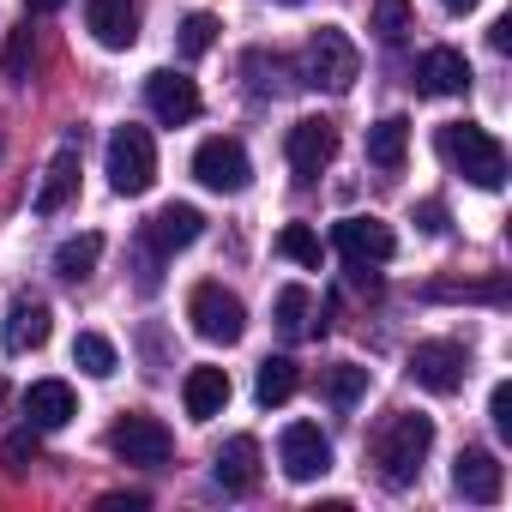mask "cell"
Instances as JSON below:
<instances>
[{
	"label": "cell",
	"mask_w": 512,
	"mask_h": 512,
	"mask_svg": "<svg viewBox=\"0 0 512 512\" xmlns=\"http://www.w3.org/2000/svg\"><path fill=\"white\" fill-rule=\"evenodd\" d=\"M434 151H440L446 169H458L470 187H482V193L506 187V145H500L488 127H476V121H446V127L434 133Z\"/></svg>",
	"instance_id": "6da1fadb"
},
{
	"label": "cell",
	"mask_w": 512,
	"mask_h": 512,
	"mask_svg": "<svg viewBox=\"0 0 512 512\" xmlns=\"http://www.w3.org/2000/svg\"><path fill=\"white\" fill-rule=\"evenodd\" d=\"M428 452H434V416H422V410H398V416H386V428L374 434V470H380L392 488H410V482L422 476Z\"/></svg>",
	"instance_id": "7a4b0ae2"
},
{
	"label": "cell",
	"mask_w": 512,
	"mask_h": 512,
	"mask_svg": "<svg viewBox=\"0 0 512 512\" xmlns=\"http://www.w3.org/2000/svg\"><path fill=\"white\" fill-rule=\"evenodd\" d=\"M302 79H308L314 91H332V97H344V91L362 79V49H356V43L338 31V25H320V31L308 37Z\"/></svg>",
	"instance_id": "3957f363"
},
{
	"label": "cell",
	"mask_w": 512,
	"mask_h": 512,
	"mask_svg": "<svg viewBox=\"0 0 512 512\" xmlns=\"http://www.w3.org/2000/svg\"><path fill=\"white\" fill-rule=\"evenodd\" d=\"M151 181H157V145H151V133L145 127H115L109 133V187L121 199H139V193H151Z\"/></svg>",
	"instance_id": "277c9868"
},
{
	"label": "cell",
	"mask_w": 512,
	"mask_h": 512,
	"mask_svg": "<svg viewBox=\"0 0 512 512\" xmlns=\"http://www.w3.org/2000/svg\"><path fill=\"white\" fill-rule=\"evenodd\" d=\"M187 320H193V332H199L205 344H241V332H247V308H241V296L223 290V284H199V290L187 296Z\"/></svg>",
	"instance_id": "5b68a950"
},
{
	"label": "cell",
	"mask_w": 512,
	"mask_h": 512,
	"mask_svg": "<svg viewBox=\"0 0 512 512\" xmlns=\"http://www.w3.org/2000/svg\"><path fill=\"white\" fill-rule=\"evenodd\" d=\"M404 374L422 386V392H458L464 386V374H470V350L464 344H452V338H428V344H416L410 356H404Z\"/></svg>",
	"instance_id": "8992f818"
},
{
	"label": "cell",
	"mask_w": 512,
	"mask_h": 512,
	"mask_svg": "<svg viewBox=\"0 0 512 512\" xmlns=\"http://www.w3.org/2000/svg\"><path fill=\"white\" fill-rule=\"evenodd\" d=\"M109 452L121 458V464H139V470H163L169 464V452H175V434L157 422V416H121L115 428H109Z\"/></svg>",
	"instance_id": "52a82bcc"
},
{
	"label": "cell",
	"mask_w": 512,
	"mask_h": 512,
	"mask_svg": "<svg viewBox=\"0 0 512 512\" xmlns=\"http://www.w3.org/2000/svg\"><path fill=\"white\" fill-rule=\"evenodd\" d=\"M193 175H199V187H211V193H241L247 181H253V163H247V151H241V139H205L199 151H193Z\"/></svg>",
	"instance_id": "ba28073f"
},
{
	"label": "cell",
	"mask_w": 512,
	"mask_h": 512,
	"mask_svg": "<svg viewBox=\"0 0 512 512\" xmlns=\"http://www.w3.org/2000/svg\"><path fill=\"white\" fill-rule=\"evenodd\" d=\"M278 464L290 482H320L332 470V440L320 434V422H290L278 440Z\"/></svg>",
	"instance_id": "9c48e42d"
},
{
	"label": "cell",
	"mask_w": 512,
	"mask_h": 512,
	"mask_svg": "<svg viewBox=\"0 0 512 512\" xmlns=\"http://www.w3.org/2000/svg\"><path fill=\"white\" fill-rule=\"evenodd\" d=\"M284 157H290L296 181H314V175L338 157V127L320 121V115H302V121L290 127V139H284Z\"/></svg>",
	"instance_id": "30bf717a"
},
{
	"label": "cell",
	"mask_w": 512,
	"mask_h": 512,
	"mask_svg": "<svg viewBox=\"0 0 512 512\" xmlns=\"http://www.w3.org/2000/svg\"><path fill=\"white\" fill-rule=\"evenodd\" d=\"M332 241H338V253L350 266H386L392 253H398V235H392V223H380V217H344L338 229H332Z\"/></svg>",
	"instance_id": "8fae6325"
},
{
	"label": "cell",
	"mask_w": 512,
	"mask_h": 512,
	"mask_svg": "<svg viewBox=\"0 0 512 512\" xmlns=\"http://www.w3.org/2000/svg\"><path fill=\"white\" fill-rule=\"evenodd\" d=\"M199 235H205V217H199V205H163V211L145 223V253H151V260H169V253L193 247Z\"/></svg>",
	"instance_id": "7c38bea8"
},
{
	"label": "cell",
	"mask_w": 512,
	"mask_h": 512,
	"mask_svg": "<svg viewBox=\"0 0 512 512\" xmlns=\"http://www.w3.org/2000/svg\"><path fill=\"white\" fill-rule=\"evenodd\" d=\"M79 133H67L61 145H55V157H49V169H43V187H37V199H31V211L37 217H55L67 199H73V187H79Z\"/></svg>",
	"instance_id": "4fadbf2b"
},
{
	"label": "cell",
	"mask_w": 512,
	"mask_h": 512,
	"mask_svg": "<svg viewBox=\"0 0 512 512\" xmlns=\"http://www.w3.org/2000/svg\"><path fill=\"white\" fill-rule=\"evenodd\" d=\"M145 103H151V115L163 121V127H187L193 115H199V91H193V79H181V73H151L145 79Z\"/></svg>",
	"instance_id": "5bb4252c"
},
{
	"label": "cell",
	"mask_w": 512,
	"mask_h": 512,
	"mask_svg": "<svg viewBox=\"0 0 512 512\" xmlns=\"http://www.w3.org/2000/svg\"><path fill=\"white\" fill-rule=\"evenodd\" d=\"M452 482H458V494H464V500L494 506V500H500V488H506V470H500V458H494V452L464 446V452H458V464H452Z\"/></svg>",
	"instance_id": "9a60e30c"
},
{
	"label": "cell",
	"mask_w": 512,
	"mask_h": 512,
	"mask_svg": "<svg viewBox=\"0 0 512 512\" xmlns=\"http://www.w3.org/2000/svg\"><path fill=\"white\" fill-rule=\"evenodd\" d=\"M85 25L103 49H133L139 43V0H85Z\"/></svg>",
	"instance_id": "2e32d148"
},
{
	"label": "cell",
	"mask_w": 512,
	"mask_h": 512,
	"mask_svg": "<svg viewBox=\"0 0 512 512\" xmlns=\"http://www.w3.org/2000/svg\"><path fill=\"white\" fill-rule=\"evenodd\" d=\"M49 332H55L49 302L19 296V302L7 308V332H0V344H7V356H25V350H43V344H49Z\"/></svg>",
	"instance_id": "e0dca14e"
},
{
	"label": "cell",
	"mask_w": 512,
	"mask_h": 512,
	"mask_svg": "<svg viewBox=\"0 0 512 512\" xmlns=\"http://www.w3.org/2000/svg\"><path fill=\"white\" fill-rule=\"evenodd\" d=\"M416 91L422 97H464L470 91V61L458 49H428L416 61Z\"/></svg>",
	"instance_id": "ac0fdd59"
},
{
	"label": "cell",
	"mask_w": 512,
	"mask_h": 512,
	"mask_svg": "<svg viewBox=\"0 0 512 512\" xmlns=\"http://www.w3.org/2000/svg\"><path fill=\"white\" fill-rule=\"evenodd\" d=\"M211 476H217V488L247 494L253 482H260V440H253V434H235V440L211 458Z\"/></svg>",
	"instance_id": "d6986e66"
},
{
	"label": "cell",
	"mask_w": 512,
	"mask_h": 512,
	"mask_svg": "<svg viewBox=\"0 0 512 512\" xmlns=\"http://www.w3.org/2000/svg\"><path fill=\"white\" fill-rule=\"evenodd\" d=\"M25 416H31V428H37V434L67 428V422L79 416V398H73V386H67V380H37V386L25 392Z\"/></svg>",
	"instance_id": "ffe728a7"
},
{
	"label": "cell",
	"mask_w": 512,
	"mask_h": 512,
	"mask_svg": "<svg viewBox=\"0 0 512 512\" xmlns=\"http://www.w3.org/2000/svg\"><path fill=\"white\" fill-rule=\"evenodd\" d=\"M181 404H187L193 422L223 416V404H229V374H223V368H193L187 386H181Z\"/></svg>",
	"instance_id": "44dd1931"
},
{
	"label": "cell",
	"mask_w": 512,
	"mask_h": 512,
	"mask_svg": "<svg viewBox=\"0 0 512 512\" xmlns=\"http://www.w3.org/2000/svg\"><path fill=\"white\" fill-rule=\"evenodd\" d=\"M97 260H103V235H97V229L67 235V241L55 247V278H61V284H85V278L97 272Z\"/></svg>",
	"instance_id": "7402d4cb"
},
{
	"label": "cell",
	"mask_w": 512,
	"mask_h": 512,
	"mask_svg": "<svg viewBox=\"0 0 512 512\" xmlns=\"http://www.w3.org/2000/svg\"><path fill=\"white\" fill-rule=\"evenodd\" d=\"M404 151H410V121L404 115H386L368 127V163L374 169H404Z\"/></svg>",
	"instance_id": "603a6c76"
},
{
	"label": "cell",
	"mask_w": 512,
	"mask_h": 512,
	"mask_svg": "<svg viewBox=\"0 0 512 512\" xmlns=\"http://www.w3.org/2000/svg\"><path fill=\"white\" fill-rule=\"evenodd\" d=\"M272 320H278L284 338H308V332H320V326H314V296H308L302 284H284V290H278Z\"/></svg>",
	"instance_id": "cb8c5ba5"
},
{
	"label": "cell",
	"mask_w": 512,
	"mask_h": 512,
	"mask_svg": "<svg viewBox=\"0 0 512 512\" xmlns=\"http://www.w3.org/2000/svg\"><path fill=\"white\" fill-rule=\"evenodd\" d=\"M296 380H302V374H296L290 356H266V362H260V380H253V398H260L266 410H272V404H290V398H296Z\"/></svg>",
	"instance_id": "d4e9b609"
},
{
	"label": "cell",
	"mask_w": 512,
	"mask_h": 512,
	"mask_svg": "<svg viewBox=\"0 0 512 512\" xmlns=\"http://www.w3.org/2000/svg\"><path fill=\"white\" fill-rule=\"evenodd\" d=\"M320 392H326V404L350 410V404L368 392V368H356V362H332V368H320Z\"/></svg>",
	"instance_id": "484cf974"
},
{
	"label": "cell",
	"mask_w": 512,
	"mask_h": 512,
	"mask_svg": "<svg viewBox=\"0 0 512 512\" xmlns=\"http://www.w3.org/2000/svg\"><path fill=\"white\" fill-rule=\"evenodd\" d=\"M73 368H85L91 380H109V374L121 368V356H115V344H109L103 332H79V338H73Z\"/></svg>",
	"instance_id": "4316f807"
},
{
	"label": "cell",
	"mask_w": 512,
	"mask_h": 512,
	"mask_svg": "<svg viewBox=\"0 0 512 512\" xmlns=\"http://www.w3.org/2000/svg\"><path fill=\"white\" fill-rule=\"evenodd\" d=\"M410 31H416L410 0H374V37H380V43H404Z\"/></svg>",
	"instance_id": "83f0119b"
},
{
	"label": "cell",
	"mask_w": 512,
	"mask_h": 512,
	"mask_svg": "<svg viewBox=\"0 0 512 512\" xmlns=\"http://www.w3.org/2000/svg\"><path fill=\"white\" fill-rule=\"evenodd\" d=\"M278 253H284V260H296V266H308V272H320V235L308 223H284Z\"/></svg>",
	"instance_id": "f1b7e54d"
},
{
	"label": "cell",
	"mask_w": 512,
	"mask_h": 512,
	"mask_svg": "<svg viewBox=\"0 0 512 512\" xmlns=\"http://www.w3.org/2000/svg\"><path fill=\"white\" fill-rule=\"evenodd\" d=\"M37 458H43V440H37V428H19V434H7V446H0V464H7L13 476H25Z\"/></svg>",
	"instance_id": "f546056e"
},
{
	"label": "cell",
	"mask_w": 512,
	"mask_h": 512,
	"mask_svg": "<svg viewBox=\"0 0 512 512\" xmlns=\"http://www.w3.org/2000/svg\"><path fill=\"white\" fill-rule=\"evenodd\" d=\"M211 43H217V19L211 13H187L181 19V55L199 61V55H211Z\"/></svg>",
	"instance_id": "4dcf8cb0"
},
{
	"label": "cell",
	"mask_w": 512,
	"mask_h": 512,
	"mask_svg": "<svg viewBox=\"0 0 512 512\" xmlns=\"http://www.w3.org/2000/svg\"><path fill=\"white\" fill-rule=\"evenodd\" d=\"M434 302H488V308H500L506 302V284L494 278V284H434L428 290Z\"/></svg>",
	"instance_id": "1f68e13d"
},
{
	"label": "cell",
	"mask_w": 512,
	"mask_h": 512,
	"mask_svg": "<svg viewBox=\"0 0 512 512\" xmlns=\"http://www.w3.org/2000/svg\"><path fill=\"white\" fill-rule=\"evenodd\" d=\"M0 67H7L13 85H25V73H31V25H19V31L7 37V61H0Z\"/></svg>",
	"instance_id": "d6a6232c"
},
{
	"label": "cell",
	"mask_w": 512,
	"mask_h": 512,
	"mask_svg": "<svg viewBox=\"0 0 512 512\" xmlns=\"http://www.w3.org/2000/svg\"><path fill=\"white\" fill-rule=\"evenodd\" d=\"M488 416H494V434H500V440H512V386H506V380L488 392Z\"/></svg>",
	"instance_id": "836d02e7"
},
{
	"label": "cell",
	"mask_w": 512,
	"mask_h": 512,
	"mask_svg": "<svg viewBox=\"0 0 512 512\" xmlns=\"http://www.w3.org/2000/svg\"><path fill=\"white\" fill-rule=\"evenodd\" d=\"M416 223H422L428 235H446V205H440V199H422V205H416Z\"/></svg>",
	"instance_id": "e575fe53"
},
{
	"label": "cell",
	"mask_w": 512,
	"mask_h": 512,
	"mask_svg": "<svg viewBox=\"0 0 512 512\" xmlns=\"http://www.w3.org/2000/svg\"><path fill=\"white\" fill-rule=\"evenodd\" d=\"M488 43L506 55V49H512V19H494V25H488Z\"/></svg>",
	"instance_id": "d590c367"
},
{
	"label": "cell",
	"mask_w": 512,
	"mask_h": 512,
	"mask_svg": "<svg viewBox=\"0 0 512 512\" xmlns=\"http://www.w3.org/2000/svg\"><path fill=\"white\" fill-rule=\"evenodd\" d=\"M440 7H446V13H476L482 0H440Z\"/></svg>",
	"instance_id": "8d00e7d4"
},
{
	"label": "cell",
	"mask_w": 512,
	"mask_h": 512,
	"mask_svg": "<svg viewBox=\"0 0 512 512\" xmlns=\"http://www.w3.org/2000/svg\"><path fill=\"white\" fill-rule=\"evenodd\" d=\"M31 7H37V13H55V7H67V0H31Z\"/></svg>",
	"instance_id": "74e56055"
},
{
	"label": "cell",
	"mask_w": 512,
	"mask_h": 512,
	"mask_svg": "<svg viewBox=\"0 0 512 512\" xmlns=\"http://www.w3.org/2000/svg\"><path fill=\"white\" fill-rule=\"evenodd\" d=\"M0 404H7V380H0Z\"/></svg>",
	"instance_id": "f35d334b"
},
{
	"label": "cell",
	"mask_w": 512,
	"mask_h": 512,
	"mask_svg": "<svg viewBox=\"0 0 512 512\" xmlns=\"http://www.w3.org/2000/svg\"><path fill=\"white\" fill-rule=\"evenodd\" d=\"M278 7H302V0H278Z\"/></svg>",
	"instance_id": "ab89813d"
}]
</instances>
